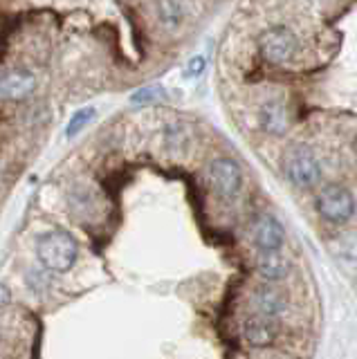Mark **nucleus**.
I'll list each match as a JSON object with an SVG mask.
<instances>
[{"label": "nucleus", "instance_id": "obj_1", "mask_svg": "<svg viewBox=\"0 0 357 359\" xmlns=\"http://www.w3.org/2000/svg\"><path fill=\"white\" fill-rule=\"evenodd\" d=\"M76 252H79L76 250V241L63 229L46 231L36 241L39 261L50 272H68L76 261Z\"/></svg>", "mask_w": 357, "mask_h": 359}, {"label": "nucleus", "instance_id": "obj_2", "mask_svg": "<svg viewBox=\"0 0 357 359\" xmlns=\"http://www.w3.org/2000/svg\"><path fill=\"white\" fill-rule=\"evenodd\" d=\"M259 48L267 61L281 65L297 56L299 39L295 36V32H290L288 27L274 25V27H267L259 36Z\"/></svg>", "mask_w": 357, "mask_h": 359}, {"label": "nucleus", "instance_id": "obj_3", "mask_svg": "<svg viewBox=\"0 0 357 359\" xmlns=\"http://www.w3.org/2000/svg\"><path fill=\"white\" fill-rule=\"evenodd\" d=\"M317 211L328 222L342 224L355 213L353 194L342 184H326L317 196Z\"/></svg>", "mask_w": 357, "mask_h": 359}, {"label": "nucleus", "instance_id": "obj_4", "mask_svg": "<svg viewBox=\"0 0 357 359\" xmlns=\"http://www.w3.org/2000/svg\"><path fill=\"white\" fill-rule=\"evenodd\" d=\"M285 175L297 187H312L319 180V164L308 146H292L283 160Z\"/></svg>", "mask_w": 357, "mask_h": 359}, {"label": "nucleus", "instance_id": "obj_5", "mask_svg": "<svg viewBox=\"0 0 357 359\" xmlns=\"http://www.w3.org/2000/svg\"><path fill=\"white\" fill-rule=\"evenodd\" d=\"M207 180H209V187L214 189V194H218L220 198H231V196H236V191L241 189L243 175L236 162L220 157V160H214L209 164Z\"/></svg>", "mask_w": 357, "mask_h": 359}, {"label": "nucleus", "instance_id": "obj_6", "mask_svg": "<svg viewBox=\"0 0 357 359\" xmlns=\"http://www.w3.org/2000/svg\"><path fill=\"white\" fill-rule=\"evenodd\" d=\"M36 76L25 67H9L0 72V99L3 101H23L34 95Z\"/></svg>", "mask_w": 357, "mask_h": 359}, {"label": "nucleus", "instance_id": "obj_7", "mask_svg": "<svg viewBox=\"0 0 357 359\" xmlns=\"http://www.w3.org/2000/svg\"><path fill=\"white\" fill-rule=\"evenodd\" d=\"M252 238L261 252H276L283 243V227L274 216H259L252 227Z\"/></svg>", "mask_w": 357, "mask_h": 359}, {"label": "nucleus", "instance_id": "obj_8", "mask_svg": "<svg viewBox=\"0 0 357 359\" xmlns=\"http://www.w3.org/2000/svg\"><path fill=\"white\" fill-rule=\"evenodd\" d=\"M243 332H245V339H248L252 346H270L276 337L274 323L267 317H261V314H256V317H250L245 321Z\"/></svg>", "mask_w": 357, "mask_h": 359}, {"label": "nucleus", "instance_id": "obj_9", "mask_svg": "<svg viewBox=\"0 0 357 359\" xmlns=\"http://www.w3.org/2000/svg\"><path fill=\"white\" fill-rule=\"evenodd\" d=\"M254 306L261 312V317L272 319L285 312V297L276 287H259L254 294Z\"/></svg>", "mask_w": 357, "mask_h": 359}, {"label": "nucleus", "instance_id": "obj_10", "mask_svg": "<svg viewBox=\"0 0 357 359\" xmlns=\"http://www.w3.org/2000/svg\"><path fill=\"white\" fill-rule=\"evenodd\" d=\"M288 108L281 104V101H267V104L261 106V126L263 130L272 133V135H281L288 130Z\"/></svg>", "mask_w": 357, "mask_h": 359}, {"label": "nucleus", "instance_id": "obj_11", "mask_svg": "<svg viewBox=\"0 0 357 359\" xmlns=\"http://www.w3.org/2000/svg\"><path fill=\"white\" fill-rule=\"evenodd\" d=\"M288 261L278 252H261L256 256V272L267 280H281L288 276Z\"/></svg>", "mask_w": 357, "mask_h": 359}, {"label": "nucleus", "instance_id": "obj_12", "mask_svg": "<svg viewBox=\"0 0 357 359\" xmlns=\"http://www.w3.org/2000/svg\"><path fill=\"white\" fill-rule=\"evenodd\" d=\"M155 9H158L160 22L166 27H175L177 22L184 18V11H187V7L180 3H160Z\"/></svg>", "mask_w": 357, "mask_h": 359}, {"label": "nucleus", "instance_id": "obj_13", "mask_svg": "<svg viewBox=\"0 0 357 359\" xmlns=\"http://www.w3.org/2000/svg\"><path fill=\"white\" fill-rule=\"evenodd\" d=\"M93 117H95V108H81V110H76V115L68 123V130H65V135H68V137H74V135L79 133Z\"/></svg>", "mask_w": 357, "mask_h": 359}, {"label": "nucleus", "instance_id": "obj_14", "mask_svg": "<svg viewBox=\"0 0 357 359\" xmlns=\"http://www.w3.org/2000/svg\"><path fill=\"white\" fill-rule=\"evenodd\" d=\"M155 97H160V88H142L130 97V101L133 104H144V101H153Z\"/></svg>", "mask_w": 357, "mask_h": 359}, {"label": "nucleus", "instance_id": "obj_15", "mask_svg": "<svg viewBox=\"0 0 357 359\" xmlns=\"http://www.w3.org/2000/svg\"><path fill=\"white\" fill-rule=\"evenodd\" d=\"M187 70H189V72H187L189 76H198L200 72L205 70V61L200 59V56H196V59H194L191 63H189V67H187Z\"/></svg>", "mask_w": 357, "mask_h": 359}, {"label": "nucleus", "instance_id": "obj_16", "mask_svg": "<svg viewBox=\"0 0 357 359\" xmlns=\"http://www.w3.org/2000/svg\"><path fill=\"white\" fill-rule=\"evenodd\" d=\"M12 301V290H9L5 283H0V310H5Z\"/></svg>", "mask_w": 357, "mask_h": 359}]
</instances>
